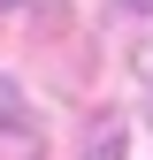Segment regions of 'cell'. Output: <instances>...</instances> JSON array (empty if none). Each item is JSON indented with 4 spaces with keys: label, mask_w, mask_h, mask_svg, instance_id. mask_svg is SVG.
Segmentation results:
<instances>
[{
    "label": "cell",
    "mask_w": 153,
    "mask_h": 160,
    "mask_svg": "<svg viewBox=\"0 0 153 160\" xmlns=\"http://www.w3.org/2000/svg\"><path fill=\"white\" fill-rule=\"evenodd\" d=\"M0 160H38V122L15 99V84L0 76Z\"/></svg>",
    "instance_id": "obj_1"
},
{
    "label": "cell",
    "mask_w": 153,
    "mask_h": 160,
    "mask_svg": "<svg viewBox=\"0 0 153 160\" xmlns=\"http://www.w3.org/2000/svg\"><path fill=\"white\" fill-rule=\"evenodd\" d=\"M123 8H130V15H153V0H123Z\"/></svg>",
    "instance_id": "obj_2"
}]
</instances>
